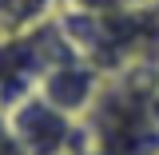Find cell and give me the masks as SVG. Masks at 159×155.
<instances>
[{"label": "cell", "instance_id": "6da1fadb", "mask_svg": "<svg viewBox=\"0 0 159 155\" xmlns=\"http://www.w3.org/2000/svg\"><path fill=\"white\" fill-rule=\"evenodd\" d=\"M4 116L20 135V143L28 147V155H88V123L60 112L40 92L20 99Z\"/></svg>", "mask_w": 159, "mask_h": 155}, {"label": "cell", "instance_id": "7a4b0ae2", "mask_svg": "<svg viewBox=\"0 0 159 155\" xmlns=\"http://www.w3.org/2000/svg\"><path fill=\"white\" fill-rule=\"evenodd\" d=\"M103 84L107 80H103V68H99L96 60L64 56V60H56L44 72L36 92L48 103H56L60 112H68V116H76V119H88L92 107L99 103V96H103Z\"/></svg>", "mask_w": 159, "mask_h": 155}, {"label": "cell", "instance_id": "3957f363", "mask_svg": "<svg viewBox=\"0 0 159 155\" xmlns=\"http://www.w3.org/2000/svg\"><path fill=\"white\" fill-rule=\"evenodd\" d=\"M64 0H0V36L40 28L60 12Z\"/></svg>", "mask_w": 159, "mask_h": 155}, {"label": "cell", "instance_id": "277c9868", "mask_svg": "<svg viewBox=\"0 0 159 155\" xmlns=\"http://www.w3.org/2000/svg\"><path fill=\"white\" fill-rule=\"evenodd\" d=\"M0 155H28V147L20 143V135L12 131V123H8L4 112H0Z\"/></svg>", "mask_w": 159, "mask_h": 155}]
</instances>
